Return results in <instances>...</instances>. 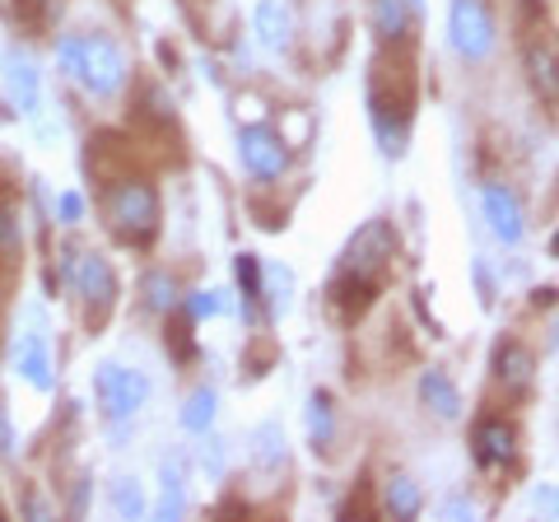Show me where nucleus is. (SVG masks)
<instances>
[{
    "label": "nucleus",
    "mask_w": 559,
    "mask_h": 522,
    "mask_svg": "<svg viewBox=\"0 0 559 522\" xmlns=\"http://www.w3.org/2000/svg\"><path fill=\"white\" fill-rule=\"evenodd\" d=\"M373 108L382 121L396 117V127H406L411 112H415V98H419V71H415V38H396L392 47L378 51L373 61Z\"/></svg>",
    "instance_id": "obj_1"
},
{
    "label": "nucleus",
    "mask_w": 559,
    "mask_h": 522,
    "mask_svg": "<svg viewBox=\"0 0 559 522\" xmlns=\"http://www.w3.org/2000/svg\"><path fill=\"white\" fill-rule=\"evenodd\" d=\"M14 197H20V187H14V173L10 168H0V215L14 205Z\"/></svg>",
    "instance_id": "obj_2"
}]
</instances>
